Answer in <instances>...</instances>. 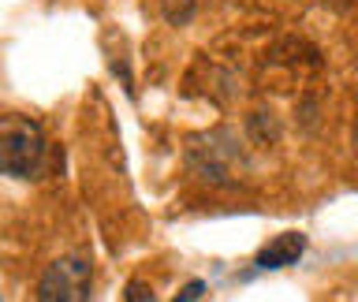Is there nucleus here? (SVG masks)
Masks as SVG:
<instances>
[{
    "instance_id": "nucleus-2",
    "label": "nucleus",
    "mask_w": 358,
    "mask_h": 302,
    "mask_svg": "<svg viewBox=\"0 0 358 302\" xmlns=\"http://www.w3.org/2000/svg\"><path fill=\"white\" fill-rule=\"evenodd\" d=\"M90 295H94V265L78 254L56 257L38 280L41 302H86Z\"/></svg>"
},
{
    "instance_id": "nucleus-5",
    "label": "nucleus",
    "mask_w": 358,
    "mask_h": 302,
    "mask_svg": "<svg viewBox=\"0 0 358 302\" xmlns=\"http://www.w3.org/2000/svg\"><path fill=\"white\" fill-rule=\"evenodd\" d=\"M127 299L131 302H145V299H153V291L145 287L142 280H131V284H127Z\"/></svg>"
},
{
    "instance_id": "nucleus-4",
    "label": "nucleus",
    "mask_w": 358,
    "mask_h": 302,
    "mask_svg": "<svg viewBox=\"0 0 358 302\" xmlns=\"http://www.w3.org/2000/svg\"><path fill=\"white\" fill-rule=\"evenodd\" d=\"M201 295H206V284H201V280H190V284L176 295V302H194V299H201Z\"/></svg>"
},
{
    "instance_id": "nucleus-3",
    "label": "nucleus",
    "mask_w": 358,
    "mask_h": 302,
    "mask_svg": "<svg viewBox=\"0 0 358 302\" xmlns=\"http://www.w3.org/2000/svg\"><path fill=\"white\" fill-rule=\"evenodd\" d=\"M302 250H306V235L302 231H284V235H276L273 243H265L262 250H257L254 265L257 268H287L302 257Z\"/></svg>"
},
{
    "instance_id": "nucleus-1",
    "label": "nucleus",
    "mask_w": 358,
    "mask_h": 302,
    "mask_svg": "<svg viewBox=\"0 0 358 302\" xmlns=\"http://www.w3.org/2000/svg\"><path fill=\"white\" fill-rule=\"evenodd\" d=\"M45 168H49V138L41 123L19 112L0 116V175L41 179Z\"/></svg>"
}]
</instances>
